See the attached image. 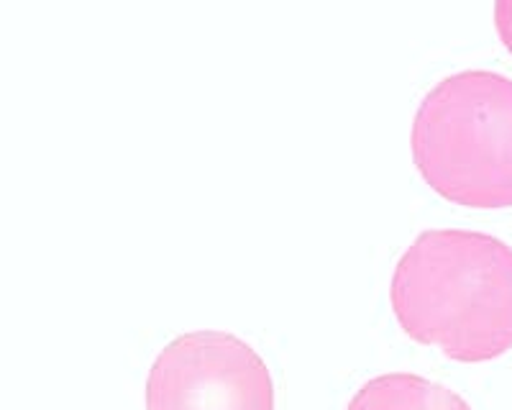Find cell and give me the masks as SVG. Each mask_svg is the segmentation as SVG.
I'll use <instances>...</instances> for the list:
<instances>
[{
    "label": "cell",
    "instance_id": "cell-1",
    "mask_svg": "<svg viewBox=\"0 0 512 410\" xmlns=\"http://www.w3.org/2000/svg\"><path fill=\"white\" fill-rule=\"evenodd\" d=\"M390 305L413 341L464 364L512 349V246L472 229L420 231L390 277Z\"/></svg>",
    "mask_w": 512,
    "mask_h": 410
},
{
    "label": "cell",
    "instance_id": "cell-2",
    "mask_svg": "<svg viewBox=\"0 0 512 410\" xmlns=\"http://www.w3.org/2000/svg\"><path fill=\"white\" fill-rule=\"evenodd\" d=\"M410 152L431 190L474 211L512 208V80L459 70L425 90Z\"/></svg>",
    "mask_w": 512,
    "mask_h": 410
},
{
    "label": "cell",
    "instance_id": "cell-3",
    "mask_svg": "<svg viewBox=\"0 0 512 410\" xmlns=\"http://www.w3.org/2000/svg\"><path fill=\"white\" fill-rule=\"evenodd\" d=\"M144 398L146 410H274V380L249 341L198 328L157 354Z\"/></svg>",
    "mask_w": 512,
    "mask_h": 410
},
{
    "label": "cell",
    "instance_id": "cell-4",
    "mask_svg": "<svg viewBox=\"0 0 512 410\" xmlns=\"http://www.w3.org/2000/svg\"><path fill=\"white\" fill-rule=\"evenodd\" d=\"M346 410H472L464 395L413 372H387L367 380Z\"/></svg>",
    "mask_w": 512,
    "mask_h": 410
},
{
    "label": "cell",
    "instance_id": "cell-5",
    "mask_svg": "<svg viewBox=\"0 0 512 410\" xmlns=\"http://www.w3.org/2000/svg\"><path fill=\"white\" fill-rule=\"evenodd\" d=\"M495 29L507 52L512 54V0L495 3Z\"/></svg>",
    "mask_w": 512,
    "mask_h": 410
}]
</instances>
